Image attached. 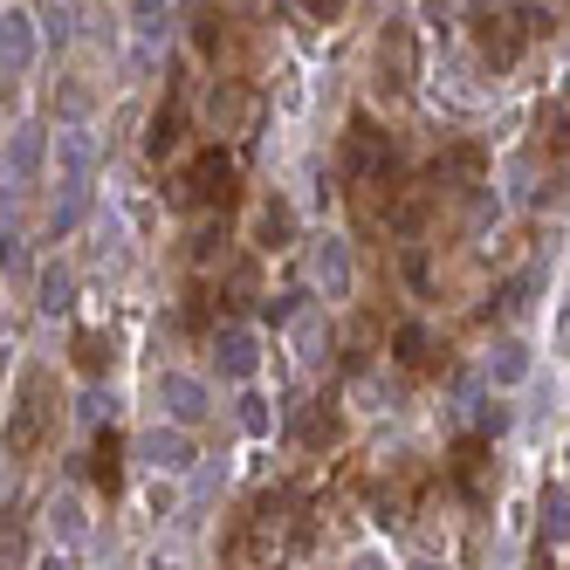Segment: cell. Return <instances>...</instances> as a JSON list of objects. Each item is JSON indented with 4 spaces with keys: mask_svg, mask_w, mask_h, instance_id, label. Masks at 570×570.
I'll list each match as a JSON object with an SVG mask.
<instances>
[{
    "mask_svg": "<svg viewBox=\"0 0 570 570\" xmlns=\"http://www.w3.org/2000/svg\"><path fill=\"white\" fill-rule=\"evenodd\" d=\"M392 166H399L392 138L372 125V117H357V125L344 131V145H337V173H344L357 193H372V186H385V179H392Z\"/></svg>",
    "mask_w": 570,
    "mask_h": 570,
    "instance_id": "6da1fadb",
    "label": "cell"
},
{
    "mask_svg": "<svg viewBox=\"0 0 570 570\" xmlns=\"http://www.w3.org/2000/svg\"><path fill=\"white\" fill-rule=\"evenodd\" d=\"M173 199H179V207H227V199H234V158L220 145L199 151L193 166L173 179Z\"/></svg>",
    "mask_w": 570,
    "mask_h": 570,
    "instance_id": "7a4b0ae2",
    "label": "cell"
},
{
    "mask_svg": "<svg viewBox=\"0 0 570 570\" xmlns=\"http://www.w3.org/2000/svg\"><path fill=\"white\" fill-rule=\"evenodd\" d=\"M413 76H420L413 28H405V21H385V35H379V90L405 97V90H413Z\"/></svg>",
    "mask_w": 570,
    "mask_h": 570,
    "instance_id": "3957f363",
    "label": "cell"
},
{
    "mask_svg": "<svg viewBox=\"0 0 570 570\" xmlns=\"http://www.w3.org/2000/svg\"><path fill=\"white\" fill-rule=\"evenodd\" d=\"M474 42H481V62H488V69H509V62L522 56L529 35H522L515 14H481V21H474Z\"/></svg>",
    "mask_w": 570,
    "mask_h": 570,
    "instance_id": "277c9868",
    "label": "cell"
},
{
    "mask_svg": "<svg viewBox=\"0 0 570 570\" xmlns=\"http://www.w3.org/2000/svg\"><path fill=\"white\" fill-rule=\"evenodd\" d=\"M289 240H296L289 199H262V207H255V248H289Z\"/></svg>",
    "mask_w": 570,
    "mask_h": 570,
    "instance_id": "5b68a950",
    "label": "cell"
},
{
    "mask_svg": "<svg viewBox=\"0 0 570 570\" xmlns=\"http://www.w3.org/2000/svg\"><path fill=\"white\" fill-rule=\"evenodd\" d=\"M179 138H186V104L173 97V104L151 110V138L145 145H151V158H166V151H179Z\"/></svg>",
    "mask_w": 570,
    "mask_h": 570,
    "instance_id": "8992f818",
    "label": "cell"
},
{
    "mask_svg": "<svg viewBox=\"0 0 570 570\" xmlns=\"http://www.w3.org/2000/svg\"><path fill=\"white\" fill-rule=\"evenodd\" d=\"M316 282H323V289H331V296H344L351 289V255H344V240H316Z\"/></svg>",
    "mask_w": 570,
    "mask_h": 570,
    "instance_id": "52a82bcc",
    "label": "cell"
},
{
    "mask_svg": "<svg viewBox=\"0 0 570 570\" xmlns=\"http://www.w3.org/2000/svg\"><path fill=\"white\" fill-rule=\"evenodd\" d=\"M214 357H220L227 379H248V372H255V337H248V331H220V337H214Z\"/></svg>",
    "mask_w": 570,
    "mask_h": 570,
    "instance_id": "ba28073f",
    "label": "cell"
},
{
    "mask_svg": "<svg viewBox=\"0 0 570 570\" xmlns=\"http://www.w3.org/2000/svg\"><path fill=\"white\" fill-rule=\"evenodd\" d=\"M166 405H173V413L179 420H199V413H207V385H199V379H166Z\"/></svg>",
    "mask_w": 570,
    "mask_h": 570,
    "instance_id": "9c48e42d",
    "label": "cell"
},
{
    "mask_svg": "<svg viewBox=\"0 0 570 570\" xmlns=\"http://www.w3.org/2000/svg\"><path fill=\"white\" fill-rule=\"evenodd\" d=\"M488 379H502V385H515V379H529V351L509 337V344H495L488 351Z\"/></svg>",
    "mask_w": 570,
    "mask_h": 570,
    "instance_id": "30bf717a",
    "label": "cell"
},
{
    "mask_svg": "<svg viewBox=\"0 0 570 570\" xmlns=\"http://www.w3.org/2000/svg\"><path fill=\"white\" fill-rule=\"evenodd\" d=\"M392 344H399V364H405V372H426V364H433V337L420 331V323H405Z\"/></svg>",
    "mask_w": 570,
    "mask_h": 570,
    "instance_id": "8fae6325",
    "label": "cell"
},
{
    "mask_svg": "<svg viewBox=\"0 0 570 570\" xmlns=\"http://www.w3.org/2000/svg\"><path fill=\"white\" fill-rule=\"evenodd\" d=\"M296 433H303V446H331V440H337V413H331V405H316Z\"/></svg>",
    "mask_w": 570,
    "mask_h": 570,
    "instance_id": "7c38bea8",
    "label": "cell"
},
{
    "mask_svg": "<svg viewBox=\"0 0 570 570\" xmlns=\"http://www.w3.org/2000/svg\"><path fill=\"white\" fill-rule=\"evenodd\" d=\"M145 454H151L158 468H186V440H179V433H151Z\"/></svg>",
    "mask_w": 570,
    "mask_h": 570,
    "instance_id": "4fadbf2b",
    "label": "cell"
},
{
    "mask_svg": "<svg viewBox=\"0 0 570 570\" xmlns=\"http://www.w3.org/2000/svg\"><path fill=\"white\" fill-rule=\"evenodd\" d=\"M303 14H309V21H337L344 0H303Z\"/></svg>",
    "mask_w": 570,
    "mask_h": 570,
    "instance_id": "5bb4252c",
    "label": "cell"
}]
</instances>
